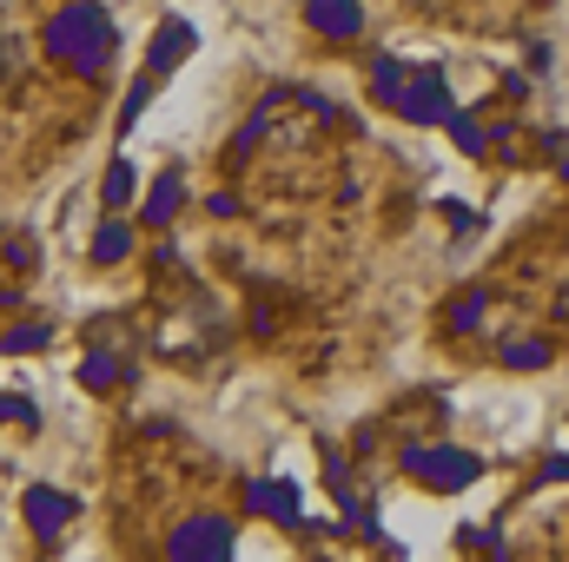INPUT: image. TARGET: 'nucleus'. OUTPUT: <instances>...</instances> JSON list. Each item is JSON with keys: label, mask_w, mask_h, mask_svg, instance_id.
Masks as SVG:
<instances>
[{"label": "nucleus", "mask_w": 569, "mask_h": 562, "mask_svg": "<svg viewBox=\"0 0 569 562\" xmlns=\"http://www.w3.org/2000/svg\"><path fill=\"white\" fill-rule=\"evenodd\" d=\"M47 47H53V60L73 67L80 80H100V73L113 67V53H120V27H113V13H107L100 0H73V7H60V13L47 20Z\"/></svg>", "instance_id": "nucleus-1"}, {"label": "nucleus", "mask_w": 569, "mask_h": 562, "mask_svg": "<svg viewBox=\"0 0 569 562\" xmlns=\"http://www.w3.org/2000/svg\"><path fill=\"white\" fill-rule=\"evenodd\" d=\"M405 476H418L425 490H470L477 476H483V463L470 456V450H457V443H418V450H405Z\"/></svg>", "instance_id": "nucleus-2"}, {"label": "nucleus", "mask_w": 569, "mask_h": 562, "mask_svg": "<svg viewBox=\"0 0 569 562\" xmlns=\"http://www.w3.org/2000/svg\"><path fill=\"white\" fill-rule=\"evenodd\" d=\"M391 113L411 120V127H450L457 100H450V87H443V67H411V80H405V93H398Z\"/></svg>", "instance_id": "nucleus-3"}, {"label": "nucleus", "mask_w": 569, "mask_h": 562, "mask_svg": "<svg viewBox=\"0 0 569 562\" xmlns=\"http://www.w3.org/2000/svg\"><path fill=\"white\" fill-rule=\"evenodd\" d=\"M232 523L226 516H192V523H179L172 536H166V550L172 556H232Z\"/></svg>", "instance_id": "nucleus-4"}, {"label": "nucleus", "mask_w": 569, "mask_h": 562, "mask_svg": "<svg viewBox=\"0 0 569 562\" xmlns=\"http://www.w3.org/2000/svg\"><path fill=\"white\" fill-rule=\"evenodd\" d=\"M305 20H311V33H325V40H358V33H365V0H311Z\"/></svg>", "instance_id": "nucleus-5"}, {"label": "nucleus", "mask_w": 569, "mask_h": 562, "mask_svg": "<svg viewBox=\"0 0 569 562\" xmlns=\"http://www.w3.org/2000/svg\"><path fill=\"white\" fill-rule=\"evenodd\" d=\"M67 516H73V503H67L60 490H27V523H33V536H60Z\"/></svg>", "instance_id": "nucleus-6"}, {"label": "nucleus", "mask_w": 569, "mask_h": 562, "mask_svg": "<svg viewBox=\"0 0 569 562\" xmlns=\"http://www.w3.org/2000/svg\"><path fill=\"white\" fill-rule=\"evenodd\" d=\"M186 53H192V27H186V20H166V27L152 33V73H172Z\"/></svg>", "instance_id": "nucleus-7"}, {"label": "nucleus", "mask_w": 569, "mask_h": 562, "mask_svg": "<svg viewBox=\"0 0 569 562\" xmlns=\"http://www.w3.org/2000/svg\"><path fill=\"white\" fill-rule=\"evenodd\" d=\"M179 205H186V179H179V172H166V179L146 192V219H152V225H166Z\"/></svg>", "instance_id": "nucleus-8"}, {"label": "nucleus", "mask_w": 569, "mask_h": 562, "mask_svg": "<svg viewBox=\"0 0 569 562\" xmlns=\"http://www.w3.org/2000/svg\"><path fill=\"white\" fill-rule=\"evenodd\" d=\"M252 510H266L279 523H298V490L291 483H252Z\"/></svg>", "instance_id": "nucleus-9"}, {"label": "nucleus", "mask_w": 569, "mask_h": 562, "mask_svg": "<svg viewBox=\"0 0 569 562\" xmlns=\"http://www.w3.org/2000/svg\"><path fill=\"white\" fill-rule=\"evenodd\" d=\"M503 364L510 371H543L550 364V344L543 338H517V344H503Z\"/></svg>", "instance_id": "nucleus-10"}, {"label": "nucleus", "mask_w": 569, "mask_h": 562, "mask_svg": "<svg viewBox=\"0 0 569 562\" xmlns=\"http://www.w3.org/2000/svg\"><path fill=\"white\" fill-rule=\"evenodd\" d=\"M450 140H457V152H470V159H477V152L490 145V127H483V120H470V113H450Z\"/></svg>", "instance_id": "nucleus-11"}, {"label": "nucleus", "mask_w": 569, "mask_h": 562, "mask_svg": "<svg viewBox=\"0 0 569 562\" xmlns=\"http://www.w3.org/2000/svg\"><path fill=\"white\" fill-rule=\"evenodd\" d=\"M127 252H133V232H127V225H100L93 259H100V265H113V259H127Z\"/></svg>", "instance_id": "nucleus-12"}, {"label": "nucleus", "mask_w": 569, "mask_h": 562, "mask_svg": "<svg viewBox=\"0 0 569 562\" xmlns=\"http://www.w3.org/2000/svg\"><path fill=\"white\" fill-rule=\"evenodd\" d=\"M87 384H93V391L127 384V358H87Z\"/></svg>", "instance_id": "nucleus-13"}, {"label": "nucleus", "mask_w": 569, "mask_h": 562, "mask_svg": "<svg viewBox=\"0 0 569 562\" xmlns=\"http://www.w3.org/2000/svg\"><path fill=\"white\" fill-rule=\"evenodd\" d=\"M477 318H483V291H463L450 304V331H477Z\"/></svg>", "instance_id": "nucleus-14"}, {"label": "nucleus", "mask_w": 569, "mask_h": 562, "mask_svg": "<svg viewBox=\"0 0 569 562\" xmlns=\"http://www.w3.org/2000/svg\"><path fill=\"white\" fill-rule=\"evenodd\" d=\"M100 192H107V205H127V192H133V165H120V159H113V172H107V185H100Z\"/></svg>", "instance_id": "nucleus-15"}, {"label": "nucleus", "mask_w": 569, "mask_h": 562, "mask_svg": "<svg viewBox=\"0 0 569 562\" xmlns=\"http://www.w3.org/2000/svg\"><path fill=\"white\" fill-rule=\"evenodd\" d=\"M40 344H47V331H40V324H27V331H7V338H0V351H40Z\"/></svg>", "instance_id": "nucleus-16"}, {"label": "nucleus", "mask_w": 569, "mask_h": 562, "mask_svg": "<svg viewBox=\"0 0 569 562\" xmlns=\"http://www.w3.org/2000/svg\"><path fill=\"white\" fill-rule=\"evenodd\" d=\"M543 483H569V456L557 450V456H543Z\"/></svg>", "instance_id": "nucleus-17"}, {"label": "nucleus", "mask_w": 569, "mask_h": 562, "mask_svg": "<svg viewBox=\"0 0 569 562\" xmlns=\"http://www.w3.org/2000/svg\"><path fill=\"white\" fill-rule=\"evenodd\" d=\"M563 179H569V152H563Z\"/></svg>", "instance_id": "nucleus-18"}]
</instances>
